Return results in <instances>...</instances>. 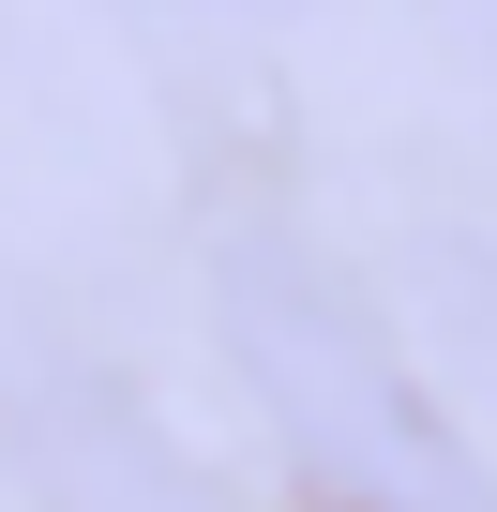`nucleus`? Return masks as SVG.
I'll list each match as a JSON object with an SVG mask.
<instances>
[{
	"label": "nucleus",
	"instance_id": "1",
	"mask_svg": "<svg viewBox=\"0 0 497 512\" xmlns=\"http://www.w3.org/2000/svg\"><path fill=\"white\" fill-rule=\"evenodd\" d=\"M226 347L287 422V452L347 512H497V467L452 437V407L392 362V332L317 272L302 241H241L226 256Z\"/></svg>",
	"mask_w": 497,
	"mask_h": 512
},
{
	"label": "nucleus",
	"instance_id": "2",
	"mask_svg": "<svg viewBox=\"0 0 497 512\" xmlns=\"http://www.w3.org/2000/svg\"><path fill=\"white\" fill-rule=\"evenodd\" d=\"M16 437H31V497H46V512H211V497L181 482V452H166L106 377H76V362L16 377Z\"/></svg>",
	"mask_w": 497,
	"mask_h": 512
},
{
	"label": "nucleus",
	"instance_id": "3",
	"mask_svg": "<svg viewBox=\"0 0 497 512\" xmlns=\"http://www.w3.org/2000/svg\"><path fill=\"white\" fill-rule=\"evenodd\" d=\"M166 16H272V0H166Z\"/></svg>",
	"mask_w": 497,
	"mask_h": 512
}]
</instances>
